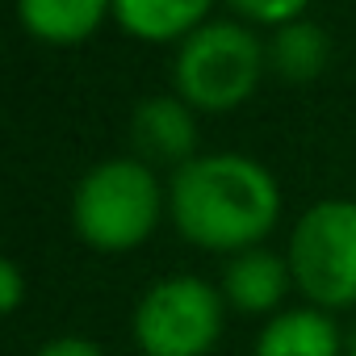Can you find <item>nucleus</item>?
I'll return each mask as SVG.
<instances>
[{
  "label": "nucleus",
  "instance_id": "1",
  "mask_svg": "<svg viewBox=\"0 0 356 356\" xmlns=\"http://www.w3.org/2000/svg\"><path fill=\"white\" fill-rule=\"evenodd\" d=\"M168 218L185 243L235 256L273 235L281 218V185L252 155L210 151L172 172Z\"/></svg>",
  "mask_w": 356,
  "mask_h": 356
},
{
  "label": "nucleus",
  "instance_id": "9",
  "mask_svg": "<svg viewBox=\"0 0 356 356\" xmlns=\"http://www.w3.org/2000/svg\"><path fill=\"white\" fill-rule=\"evenodd\" d=\"M113 0H17V22L30 38L51 47H76L101 30Z\"/></svg>",
  "mask_w": 356,
  "mask_h": 356
},
{
  "label": "nucleus",
  "instance_id": "14",
  "mask_svg": "<svg viewBox=\"0 0 356 356\" xmlns=\"http://www.w3.org/2000/svg\"><path fill=\"white\" fill-rule=\"evenodd\" d=\"M34 356H105V348L92 343L88 335H55V339H47Z\"/></svg>",
  "mask_w": 356,
  "mask_h": 356
},
{
  "label": "nucleus",
  "instance_id": "5",
  "mask_svg": "<svg viewBox=\"0 0 356 356\" xmlns=\"http://www.w3.org/2000/svg\"><path fill=\"white\" fill-rule=\"evenodd\" d=\"M227 327L222 289L202 277H163L143 289L130 335L143 356H210Z\"/></svg>",
  "mask_w": 356,
  "mask_h": 356
},
{
  "label": "nucleus",
  "instance_id": "6",
  "mask_svg": "<svg viewBox=\"0 0 356 356\" xmlns=\"http://www.w3.org/2000/svg\"><path fill=\"white\" fill-rule=\"evenodd\" d=\"M130 147L151 168H185L197 159V109L176 92L143 97L130 113Z\"/></svg>",
  "mask_w": 356,
  "mask_h": 356
},
{
  "label": "nucleus",
  "instance_id": "13",
  "mask_svg": "<svg viewBox=\"0 0 356 356\" xmlns=\"http://www.w3.org/2000/svg\"><path fill=\"white\" fill-rule=\"evenodd\" d=\"M22 298H26L22 264H17V260H0V310H5V314H17V310H22Z\"/></svg>",
  "mask_w": 356,
  "mask_h": 356
},
{
  "label": "nucleus",
  "instance_id": "4",
  "mask_svg": "<svg viewBox=\"0 0 356 356\" xmlns=\"http://www.w3.org/2000/svg\"><path fill=\"white\" fill-rule=\"evenodd\" d=\"M285 260L306 306L327 314L356 310V202L323 197L306 206L289 231Z\"/></svg>",
  "mask_w": 356,
  "mask_h": 356
},
{
  "label": "nucleus",
  "instance_id": "7",
  "mask_svg": "<svg viewBox=\"0 0 356 356\" xmlns=\"http://www.w3.org/2000/svg\"><path fill=\"white\" fill-rule=\"evenodd\" d=\"M218 289H222L227 310L248 314V318H273V314L285 310V298L298 293L285 252H273L264 243L227 256Z\"/></svg>",
  "mask_w": 356,
  "mask_h": 356
},
{
  "label": "nucleus",
  "instance_id": "3",
  "mask_svg": "<svg viewBox=\"0 0 356 356\" xmlns=\"http://www.w3.org/2000/svg\"><path fill=\"white\" fill-rule=\"evenodd\" d=\"M264 67L268 47L243 22H206L176 51L172 84L197 113H227L252 101Z\"/></svg>",
  "mask_w": 356,
  "mask_h": 356
},
{
  "label": "nucleus",
  "instance_id": "10",
  "mask_svg": "<svg viewBox=\"0 0 356 356\" xmlns=\"http://www.w3.org/2000/svg\"><path fill=\"white\" fill-rule=\"evenodd\" d=\"M214 0H113V22L138 42H185L206 26Z\"/></svg>",
  "mask_w": 356,
  "mask_h": 356
},
{
  "label": "nucleus",
  "instance_id": "11",
  "mask_svg": "<svg viewBox=\"0 0 356 356\" xmlns=\"http://www.w3.org/2000/svg\"><path fill=\"white\" fill-rule=\"evenodd\" d=\"M331 63V38L323 26L314 22H289L281 30H273V42H268V67L289 80V84H306L314 76H323Z\"/></svg>",
  "mask_w": 356,
  "mask_h": 356
},
{
  "label": "nucleus",
  "instance_id": "2",
  "mask_svg": "<svg viewBox=\"0 0 356 356\" xmlns=\"http://www.w3.org/2000/svg\"><path fill=\"white\" fill-rule=\"evenodd\" d=\"M168 189L151 163L134 155L92 163L72 189V227L84 248L122 256L143 248L163 222Z\"/></svg>",
  "mask_w": 356,
  "mask_h": 356
},
{
  "label": "nucleus",
  "instance_id": "15",
  "mask_svg": "<svg viewBox=\"0 0 356 356\" xmlns=\"http://www.w3.org/2000/svg\"><path fill=\"white\" fill-rule=\"evenodd\" d=\"M343 356H356V327L343 335Z\"/></svg>",
  "mask_w": 356,
  "mask_h": 356
},
{
  "label": "nucleus",
  "instance_id": "8",
  "mask_svg": "<svg viewBox=\"0 0 356 356\" xmlns=\"http://www.w3.org/2000/svg\"><path fill=\"white\" fill-rule=\"evenodd\" d=\"M252 356H343V331L327 310L285 306L281 314L264 318Z\"/></svg>",
  "mask_w": 356,
  "mask_h": 356
},
{
  "label": "nucleus",
  "instance_id": "12",
  "mask_svg": "<svg viewBox=\"0 0 356 356\" xmlns=\"http://www.w3.org/2000/svg\"><path fill=\"white\" fill-rule=\"evenodd\" d=\"M227 5L243 17V22H256V26H289V22H302L310 0H227Z\"/></svg>",
  "mask_w": 356,
  "mask_h": 356
}]
</instances>
